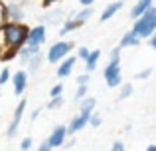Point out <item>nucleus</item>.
<instances>
[{"label":"nucleus","instance_id":"17","mask_svg":"<svg viewBox=\"0 0 156 151\" xmlns=\"http://www.w3.org/2000/svg\"><path fill=\"white\" fill-rule=\"evenodd\" d=\"M83 26L81 22H77L75 18H67L65 22H61V28H59V36H67V34H71L73 30H79V28Z\"/></svg>","mask_w":156,"mask_h":151},{"label":"nucleus","instance_id":"31","mask_svg":"<svg viewBox=\"0 0 156 151\" xmlns=\"http://www.w3.org/2000/svg\"><path fill=\"white\" fill-rule=\"evenodd\" d=\"M152 68H146V70H142V72H138V74L136 76H134V77H136V80H148V77L150 76H152Z\"/></svg>","mask_w":156,"mask_h":151},{"label":"nucleus","instance_id":"35","mask_svg":"<svg viewBox=\"0 0 156 151\" xmlns=\"http://www.w3.org/2000/svg\"><path fill=\"white\" fill-rule=\"evenodd\" d=\"M79 4H81V6H93L95 0H79Z\"/></svg>","mask_w":156,"mask_h":151},{"label":"nucleus","instance_id":"14","mask_svg":"<svg viewBox=\"0 0 156 151\" xmlns=\"http://www.w3.org/2000/svg\"><path fill=\"white\" fill-rule=\"evenodd\" d=\"M99 60H101V50L97 48V50H91L87 56V60H85V72L87 74H93V72L97 70V66H99Z\"/></svg>","mask_w":156,"mask_h":151},{"label":"nucleus","instance_id":"23","mask_svg":"<svg viewBox=\"0 0 156 151\" xmlns=\"http://www.w3.org/2000/svg\"><path fill=\"white\" fill-rule=\"evenodd\" d=\"M130 96H133V85H130V84L121 85V92H119V101L126 100V97H130Z\"/></svg>","mask_w":156,"mask_h":151},{"label":"nucleus","instance_id":"4","mask_svg":"<svg viewBox=\"0 0 156 151\" xmlns=\"http://www.w3.org/2000/svg\"><path fill=\"white\" fill-rule=\"evenodd\" d=\"M103 80L109 88H121L122 85V68L121 62H107L103 70Z\"/></svg>","mask_w":156,"mask_h":151},{"label":"nucleus","instance_id":"30","mask_svg":"<svg viewBox=\"0 0 156 151\" xmlns=\"http://www.w3.org/2000/svg\"><path fill=\"white\" fill-rule=\"evenodd\" d=\"M101 123H103L101 115H97V113H91V117H89V125H91V127H99Z\"/></svg>","mask_w":156,"mask_h":151},{"label":"nucleus","instance_id":"33","mask_svg":"<svg viewBox=\"0 0 156 151\" xmlns=\"http://www.w3.org/2000/svg\"><path fill=\"white\" fill-rule=\"evenodd\" d=\"M38 151H51V145H50V141H48V139H44L42 143L38 145Z\"/></svg>","mask_w":156,"mask_h":151},{"label":"nucleus","instance_id":"13","mask_svg":"<svg viewBox=\"0 0 156 151\" xmlns=\"http://www.w3.org/2000/svg\"><path fill=\"white\" fill-rule=\"evenodd\" d=\"M154 0H136V4H134L133 8H130V18L133 20H136V18H140L142 14H144L146 10H148L150 6H154Z\"/></svg>","mask_w":156,"mask_h":151},{"label":"nucleus","instance_id":"15","mask_svg":"<svg viewBox=\"0 0 156 151\" xmlns=\"http://www.w3.org/2000/svg\"><path fill=\"white\" fill-rule=\"evenodd\" d=\"M134 46H140V38H138L133 30L125 32L122 38H121V42H119V48L122 50V48H134Z\"/></svg>","mask_w":156,"mask_h":151},{"label":"nucleus","instance_id":"7","mask_svg":"<svg viewBox=\"0 0 156 151\" xmlns=\"http://www.w3.org/2000/svg\"><path fill=\"white\" fill-rule=\"evenodd\" d=\"M89 117L91 115H87V113H77V115H73L71 119H69V123L65 125V127H67V137H75L77 131H81L83 127H87Z\"/></svg>","mask_w":156,"mask_h":151},{"label":"nucleus","instance_id":"10","mask_svg":"<svg viewBox=\"0 0 156 151\" xmlns=\"http://www.w3.org/2000/svg\"><path fill=\"white\" fill-rule=\"evenodd\" d=\"M75 64H77V58L75 56H67L65 60H61L59 64H57V70H55V74H57V77H69L73 74V68H75Z\"/></svg>","mask_w":156,"mask_h":151},{"label":"nucleus","instance_id":"25","mask_svg":"<svg viewBox=\"0 0 156 151\" xmlns=\"http://www.w3.org/2000/svg\"><path fill=\"white\" fill-rule=\"evenodd\" d=\"M59 96H63V84H55V85H51V89H50V97H59Z\"/></svg>","mask_w":156,"mask_h":151},{"label":"nucleus","instance_id":"19","mask_svg":"<svg viewBox=\"0 0 156 151\" xmlns=\"http://www.w3.org/2000/svg\"><path fill=\"white\" fill-rule=\"evenodd\" d=\"M93 10H95V8H91V6H83L81 10H77L75 14H73V18H75L77 22H81V24H87L89 20H91V16H93Z\"/></svg>","mask_w":156,"mask_h":151},{"label":"nucleus","instance_id":"8","mask_svg":"<svg viewBox=\"0 0 156 151\" xmlns=\"http://www.w3.org/2000/svg\"><path fill=\"white\" fill-rule=\"evenodd\" d=\"M48 141H50L51 149H57V147H63L65 143H67V127L65 125H55V127L51 129V133L48 135Z\"/></svg>","mask_w":156,"mask_h":151},{"label":"nucleus","instance_id":"22","mask_svg":"<svg viewBox=\"0 0 156 151\" xmlns=\"http://www.w3.org/2000/svg\"><path fill=\"white\" fill-rule=\"evenodd\" d=\"M63 96H59V97H51L50 100V104H46V109H59V108H63Z\"/></svg>","mask_w":156,"mask_h":151},{"label":"nucleus","instance_id":"18","mask_svg":"<svg viewBox=\"0 0 156 151\" xmlns=\"http://www.w3.org/2000/svg\"><path fill=\"white\" fill-rule=\"evenodd\" d=\"M95 97L87 96L83 97L81 101H77V105H79V113H87V115H91V113H95Z\"/></svg>","mask_w":156,"mask_h":151},{"label":"nucleus","instance_id":"6","mask_svg":"<svg viewBox=\"0 0 156 151\" xmlns=\"http://www.w3.org/2000/svg\"><path fill=\"white\" fill-rule=\"evenodd\" d=\"M26 105H28L26 100H20L18 101V105H16V109H14V115H12V121H10V125H8V129H6V135L8 137H14L16 135L20 123H22V117H24V111H26Z\"/></svg>","mask_w":156,"mask_h":151},{"label":"nucleus","instance_id":"27","mask_svg":"<svg viewBox=\"0 0 156 151\" xmlns=\"http://www.w3.org/2000/svg\"><path fill=\"white\" fill-rule=\"evenodd\" d=\"M89 52H91V50H89L87 46H79V48H77V56H75V58L85 62V60H87V56H89Z\"/></svg>","mask_w":156,"mask_h":151},{"label":"nucleus","instance_id":"34","mask_svg":"<svg viewBox=\"0 0 156 151\" xmlns=\"http://www.w3.org/2000/svg\"><path fill=\"white\" fill-rule=\"evenodd\" d=\"M148 46H150V48H152V50L156 52V32H154V34L148 38Z\"/></svg>","mask_w":156,"mask_h":151},{"label":"nucleus","instance_id":"20","mask_svg":"<svg viewBox=\"0 0 156 151\" xmlns=\"http://www.w3.org/2000/svg\"><path fill=\"white\" fill-rule=\"evenodd\" d=\"M42 60H44V56H42V52H40V54H36L34 58H32L30 62L26 64V66H28V70H30V74H32V72H38V68L42 66Z\"/></svg>","mask_w":156,"mask_h":151},{"label":"nucleus","instance_id":"32","mask_svg":"<svg viewBox=\"0 0 156 151\" xmlns=\"http://www.w3.org/2000/svg\"><path fill=\"white\" fill-rule=\"evenodd\" d=\"M109 151H126V147H125V141H115L113 145H111V149Z\"/></svg>","mask_w":156,"mask_h":151},{"label":"nucleus","instance_id":"36","mask_svg":"<svg viewBox=\"0 0 156 151\" xmlns=\"http://www.w3.org/2000/svg\"><path fill=\"white\" fill-rule=\"evenodd\" d=\"M144 151H156V145H154V143H150V145H148V147H146Z\"/></svg>","mask_w":156,"mask_h":151},{"label":"nucleus","instance_id":"11","mask_svg":"<svg viewBox=\"0 0 156 151\" xmlns=\"http://www.w3.org/2000/svg\"><path fill=\"white\" fill-rule=\"evenodd\" d=\"M4 16H6V22H22L24 20V10L20 4H6L4 6Z\"/></svg>","mask_w":156,"mask_h":151},{"label":"nucleus","instance_id":"24","mask_svg":"<svg viewBox=\"0 0 156 151\" xmlns=\"http://www.w3.org/2000/svg\"><path fill=\"white\" fill-rule=\"evenodd\" d=\"M10 77H12V72L8 70V68H2V70H0V85L8 84V81H10Z\"/></svg>","mask_w":156,"mask_h":151},{"label":"nucleus","instance_id":"5","mask_svg":"<svg viewBox=\"0 0 156 151\" xmlns=\"http://www.w3.org/2000/svg\"><path fill=\"white\" fill-rule=\"evenodd\" d=\"M46 38H48L46 26H44V24H36L34 28L28 30L26 44L28 46H34V48H42V44H46Z\"/></svg>","mask_w":156,"mask_h":151},{"label":"nucleus","instance_id":"29","mask_svg":"<svg viewBox=\"0 0 156 151\" xmlns=\"http://www.w3.org/2000/svg\"><path fill=\"white\" fill-rule=\"evenodd\" d=\"M109 62H121V48H113L109 54Z\"/></svg>","mask_w":156,"mask_h":151},{"label":"nucleus","instance_id":"26","mask_svg":"<svg viewBox=\"0 0 156 151\" xmlns=\"http://www.w3.org/2000/svg\"><path fill=\"white\" fill-rule=\"evenodd\" d=\"M32 147H34V139H32V137H24V139L20 141V149L22 151H30Z\"/></svg>","mask_w":156,"mask_h":151},{"label":"nucleus","instance_id":"21","mask_svg":"<svg viewBox=\"0 0 156 151\" xmlns=\"http://www.w3.org/2000/svg\"><path fill=\"white\" fill-rule=\"evenodd\" d=\"M89 96V85H77L75 93H73V97H75V101H81L83 97Z\"/></svg>","mask_w":156,"mask_h":151},{"label":"nucleus","instance_id":"28","mask_svg":"<svg viewBox=\"0 0 156 151\" xmlns=\"http://www.w3.org/2000/svg\"><path fill=\"white\" fill-rule=\"evenodd\" d=\"M89 80H91V74L83 72V74L77 76V85H89Z\"/></svg>","mask_w":156,"mask_h":151},{"label":"nucleus","instance_id":"3","mask_svg":"<svg viewBox=\"0 0 156 151\" xmlns=\"http://www.w3.org/2000/svg\"><path fill=\"white\" fill-rule=\"evenodd\" d=\"M71 50H73V42H69V40H57V42H53L50 46L46 58L50 64H59L61 60L67 58Z\"/></svg>","mask_w":156,"mask_h":151},{"label":"nucleus","instance_id":"2","mask_svg":"<svg viewBox=\"0 0 156 151\" xmlns=\"http://www.w3.org/2000/svg\"><path fill=\"white\" fill-rule=\"evenodd\" d=\"M130 30H133L140 40H148L156 32V6H150L140 18L134 20Z\"/></svg>","mask_w":156,"mask_h":151},{"label":"nucleus","instance_id":"12","mask_svg":"<svg viewBox=\"0 0 156 151\" xmlns=\"http://www.w3.org/2000/svg\"><path fill=\"white\" fill-rule=\"evenodd\" d=\"M122 6H125V2H122V0H115V2H109V4H107V6L103 8V12H101V22H107V20H111L119 10H121Z\"/></svg>","mask_w":156,"mask_h":151},{"label":"nucleus","instance_id":"9","mask_svg":"<svg viewBox=\"0 0 156 151\" xmlns=\"http://www.w3.org/2000/svg\"><path fill=\"white\" fill-rule=\"evenodd\" d=\"M10 81H12V85H14V93H16V96H22V93L26 92V88H28L30 76H28L26 70H16L14 74H12Z\"/></svg>","mask_w":156,"mask_h":151},{"label":"nucleus","instance_id":"1","mask_svg":"<svg viewBox=\"0 0 156 151\" xmlns=\"http://www.w3.org/2000/svg\"><path fill=\"white\" fill-rule=\"evenodd\" d=\"M2 40L4 46L12 48V50L18 52L22 46H26V38H28V30L30 28L22 22H4L2 24Z\"/></svg>","mask_w":156,"mask_h":151},{"label":"nucleus","instance_id":"16","mask_svg":"<svg viewBox=\"0 0 156 151\" xmlns=\"http://www.w3.org/2000/svg\"><path fill=\"white\" fill-rule=\"evenodd\" d=\"M36 54H40V48H34V46H28V44H26V46H22L18 50V54H16V56H18V60L24 64V66H26V64L30 62Z\"/></svg>","mask_w":156,"mask_h":151}]
</instances>
